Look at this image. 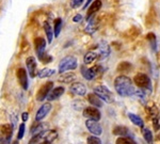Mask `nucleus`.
Wrapping results in <instances>:
<instances>
[{
  "label": "nucleus",
  "mask_w": 160,
  "mask_h": 144,
  "mask_svg": "<svg viewBox=\"0 0 160 144\" xmlns=\"http://www.w3.org/2000/svg\"><path fill=\"white\" fill-rule=\"evenodd\" d=\"M114 89L120 96L127 97L135 94V88H133L132 81L129 77L125 75H120L114 80Z\"/></svg>",
  "instance_id": "nucleus-1"
},
{
  "label": "nucleus",
  "mask_w": 160,
  "mask_h": 144,
  "mask_svg": "<svg viewBox=\"0 0 160 144\" xmlns=\"http://www.w3.org/2000/svg\"><path fill=\"white\" fill-rule=\"evenodd\" d=\"M25 130H26V127H25V124H24V123H22V124H20V125H19L18 135H17V139H18V140H22V139L24 138Z\"/></svg>",
  "instance_id": "nucleus-36"
},
{
  "label": "nucleus",
  "mask_w": 160,
  "mask_h": 144,
  "mask_svg": "<svg viewBox=\"0 0 160 144\" xmlns=\"http://www.w3.org/2000/svg\"><path fill=\"white\" fill-rule=\"evenodd\" d=\"M110 55V47L106 42H102L98 45V52H97V57H99L100 60H104Z\"/></svg>",
  "instance_id": "nucleus-16"
},
{
  "label": "nucleus",
  "mask_w": 160,
  "mask_h": 144,
  "mask_svg": "<svg viewBox=\"0 0 160 144\" xmlns=\"http://www.w3.org/2000/svg\"><path fill=\"white\" fill-rule=\"evenodd\" d=\"M88 102H89L93 107H96V108L102 107V100L94 93L88 95Z\"/></svg>",
  "instance_id": "nucleus-20"
},
{
  "label": "nucleus",
  "mask_w": 160,
  "mask_h": 144,
  "mask_svg": "<svg viewBox=\"0 0 160 144\" xmlns=\"http://www.w3.org/2000/svg\"><path fill=\"white\" fill-rule=\"evenodd\" d=\"M28 119H29V114H28V112H24L22 114V120L24 121V122H27Z\"/></svg>",
  "instance_id": "nucleus-39"
},
{
  "label": "nucleus",
  "mask_w": 160,
  "mask_h": 144,
  "mask_svg": "<svg viewBox=\"0 0 160 144\" xmlns=\"http://www.w3.org/2000/svg\"><path fill=\"white\" fill-rule=\"evenodd\" d=\"M146 38H148V43L151 44L152 49L155 51V50H156V47H157V38H156V35H155L153 32H151V33H148V34L146 35Z\"/></svg>",
  "instance_id": "nucleus-30"
},
{
  "label": "nucleus",
  "mask_w": 160,
  "mask_h": 144,
  "mask_svg": "<svg viewBox=\"0 0 160 144\" xmlns=\"http://www.w3.org/2000/svg\"><path fill=\"white\" fill-rule=\"evenodd\" d=\"M77 66H78L77 59L73 56H68L62 59L59 63V73L62 74L68 71H73V69L77 68Z\"/></svg>",
  "instance_id": "nucleus-2"
},
{
  "label": "nucleus",
  "mask_w": 160,
  "mask_h": 144,
  "mask_svg": "<svg viewBox=\"0 0 160 144\" xmlns=\"http://www.w3.org/2000/svg\"><path fill=\"white\" fill-rule=\"evenodd\" d=\"M34 48H35V52H37L38 57H40L42 53L45 52V48H46V41L43 37H37L34 40Z\"/></svg>",
  "instance_id": "nucleus-14"
},
{
  "label": "nucleus",
  "mask_w": 160,
  "mask_h": 144,
  "mask_svg": "<svg viewBox=\"0 0 160 144\" xmlns=\"http://www.w3.org/2000/svg\"><path fill=\"white\" fill-rule=\"evenodd\" d=\"M38 144H51V143H48V142H46V141H43V142L38 143Z\"/></svg>",
  "instance_id": "nucleus-42"
},
{
  "label": "nucleus",
  "mask_w": 160,
  "mask_h": 144,
  "mask_svg": "<svg viewBox=\"0 0 160 144\" xmlns=\"http://www.w3.org/2000/svg\"><path fill=\"white\" fill-rule=\"evenodd\" d=\"M44 124H42V123H40V124H37V125H33L32 127H31L30 129V133L32 136H35V135H38V133L43 132L44 129H45V127H44Z\"/></svg>",
  "instance_id": "nucleus-29"
},
{
  "label": "nucleus",
  "mask_w": 160,
  "mask_h": 144,
  "mask_svg": "<svg viewBox=\"0 0 160 144\" xmlns=\"http://www.w3.org/2000/svg\"><path fill=\"white\" fill-rule=\"evenodd\" d=\"M26 66H27L28 73L31 78H34L37 76V68H38V64H37V60H35L34 57H29L26 60Z\"/></svg>",
  "instance_id": "nucleus-12"
},
{
  "label": "nucleus",
  "mask_w": 160,
  "mask_h": 144,
  "mask_svg": "<svg viewBox=\"0 0 160 144\" xmlns=\"http://www.w3.org/2000/svg\"><path fill=\"white\" fill-rule=\"evenodd\" d=\"M0 133L1 137L4 138L6 140H11L13 135V126L11 124H3L0 126Z\"/></svg>",
  "instance_id": "nucleus-15"
},
{
  "label": "nucleus",
  "mask_w": 160,
  "mask_h": 144,
  "mask_svg": "<svg viewBox=\"0 0 160 144\" xmlns=\"http://www.w3.org/2000/svg\"><path fill=\"white\" fill-rule=\"evenodd\" d=\"M61 30H62V19L56 18L55 22H53V35H55V37H58L60 35Z\"/></svg>",
  "instance_id": "nucleus-28"
},
{
  "label": "nucleus",
  "mask_w": 160,
  "mask_h": 144,
  "mask_svg": "<svg viewBox=\"0 0 160 144\" xmlns=\"http://www.w3.org/2000/svg\"><path fill=\"white\" fill-rule=\"evenodd\" d=\"M38 59H40L43 63H49V62H51V60H52V57L47 55L46 52H44L40 57H38Z\"/></svg>",
  "instance_id": "nucleus-34"
},
{
  "label": "nucleus",
  "mask_w": 160,
  "mask_h": 144,
  "mask_svg": "<svg viewBox=\"0 0 160 144\" xmlns=\"http://www.w3.org/2000/svg\"><path fill=\"white\" fill-rule=\"evenodd\" d=\"M130 69H131V64L128 62H122L118 64V71L122 72V73H127Z\"/></svg>",
  "instance_id": "nucleus-32"
},
{
  "label": "nucleus",
  "mask_w": 160,
  "mask_h": 144,
  "mask_svg": "<svg viewBox=\"0 0 160 144\" xmlns=\"http://www.w3.org/2000/svg\"><path fill=\"white\" fill-rule=\"evenodd\" d=\"M51 110V104L50 102H45L40 107V109L38 110L37 114H35V121L37 122H41L42 120L45 119L47 117V114L50 112Z\"/></svg>",
  "instance_id": "nucleus-11"
},
{
  "label": "nucleus",
  "mask_w": 160,
  "mask_h": 144,
  "mask_svg": "<svg viewBox=\"0 0 160 144\" xmlns=\"http://www.w3.org/2000/svg\"><path fill=\"white\" fill-rule=\"evenodd\" d=\"M81 18H82L81 15H80V14H77V15H75V16H74L73 22H80V20H81Z\"/></svg>",
  "instance_id": "nucleus-38"
},
{
  "label": "nucleus",
  "mask_w": 160,
  "mask_h": 144,
  "mask_svg": "<svg viewBox=\"0 0 160 144\" xmlns=\"http://www.w3.org/2000/svg\"><path fill=\"white\" fill-rule=\"evenodd\" d=\"M40 141H41V133H38V135L33 136L32 139L29 141V143L28 144H38L40 143Z\"/></svg>",
  "instance_id": "nucleus-37"
},
{
  "label": "nucleus",
  "mask_w": 160,
  "mask_h": 144,
  "mask_svg": "<svg viewBox=\"0 0 160 144\" xmlns=\"http://www.w3.org/2000/svg\"><path fill=\"white\" fill-rule=\"evenodd\" d=\"M102 68L100 65L93 66L91 68H87V67H84V66L81 67V74H82V76H83V78L87 79V80H93L95 77L98 75L99 72H102Z\"/></svg>",
  "instance_id": "nucleus-6"
},
{
  "label": "nucleus",
  "mask_w": 160,
  "mask_h": 144,
  "mask_svg": "<svg viewBox=\"0 0 160 144\" xmlns=\"http://www.w3.org/2000/svg\"><path fill=\"white\" fill-rule=\"evenodd\" d=\"M97 29H98V22H97L96 18H94V19L92 18L91 20H89V24H88V26L86 27L84 31H86V33H88V34H93Z\"/></svg>",
  "instance_id": "nucleus-22"
},
{
  "label": "nucleus",
  "mask_w": 160,
  "mask_h": 144,
  "mask_svg": "<svg viewBox=\"0 0 160 144\" xmlns=\"http://www.w3.org/2000/svg\"><path fill=\"white\" fill-rule=\"evenodd\" d=\"M83 117H87V120H93L98 122L102 117V114L96 107H87L83 110Z\"/></svg>",
  "instance_id": "nucleus-7"
},
{
  "label": "nucleus",
  "mask_w": 160,
  "mask_h": 144,
  "mask_svg": "<svg viewBox=\"0 0 160 144\" xmlns=\"http://www.w3.org/2000/svg\"><path fill=\"white\" fill-rule=\"evenodd\" d=\"M91 1H92V0H88V1L86 2V3H84V6H83V10H86V9H87L88 6H89V4L91 3Z\"/></svg>",
  "instance_id": "nucleus-41"
},
{
  "label": "nucleus",
  "mask_w": 160,
  "mask_h": 144,
  "mask_svg": "<svg viewBox=\"0 0 160 144\" xmlns=\"http://www.w3.org/2000/svg\"><path fill=\"white\" fill-rule=\"evenodd\" d=\"M53 89V82L52 81H47L46 83H44L40 89H38L37 93V100L38 102H43L45 98H47L48 94L50 93V91Z\"/></svg>",
  "instance_id": "nucleus-5"
},
{
  "label": "nucleus",
  "mask_w": 160,
  "mask_h": 144,
  "mask_svg": "<svg viewBox=\"0 0 160 144\" xmlns=\"http://www.w3.org/2000/svg\"><path fill=\"white\" fill-rule=\"evenodd\" d=\"M133 82L136 83L137 87H139V88L142 89V90L151 89V86H152L149 77L148 75H145V74H143V73L137 74V75L135 76V78H133Z\"/></svg>",
  "instance_id": "nucleus-4"
},
{
  "label": "nucleus",
  "mask_w": 160,
  "mask_h": 144,
  "mask_svg": "<svg viewBox=\"0 0 160 144\" xmlns=\"http://www.w3.org/2000/svg\"><path fill=\"white\" fill-rule=\"evenodd\" d=\"M12 144H18V141H17V140H16V141H14V142H13Z\"/></svg>",
  "instance_id": "nucleus-43"
},
{
  "label": "nucleus",
  "mask_w": 160,
  "mask_h": 144,
  "mask_svg": "<svg viewBox=\"0 0 160 144\" xmlns=\"http://www.w3.org/2000/svg\"><path fill=\"white\" fill-rule=\"evenodd\" d=\"M69 91L75 95H78V96H83L87 94V88L83 83L81 82H74L69 87Z\"/></svg>",
  "instance_id": "nucleus-13"
},
{
  "label": "nucleus",
  "mask_w": 160,
  "mask_h": 144,
  "mask_svg": "<svg viewBox=\"0 0 160 144\" xmlns=\"http://www.w3.org/2000/svg\"><path fill=\"white\" fill-rule=\"evenodd\" d=\"M117 144H137L136 141L130 137H120L117 139Z\"/></svg>",
  "instance_id": "nucleus-31"
},
{
  "label": "nucleus",
  "mask_w": 160,
  "mask_h": 144,
  "mask_svg": "<svg viewBox=\"0 0 160 144\" xmlns=\"http://www.w3.org/2000/svg\"><path fill=\"white\" fill-rule=\"evenodd\" d=\"M102 3L100 0H94V1H93V3L89 7V9H88L87 16H86L87 22L91 20L93 17H94V15L102 9Z\"/></svg>",
  "instance_id": "nucleus-10"
},
{
  "label": "nucleus",
  "mask_w": 160,
  "mask_h": 144,
  "mask_svg": "<svg viewBox=\"0 0 160 144\" xmlns=\"http://www.w3.org/2000/svg\"><path fill=\"white\" fill-rule=\"evenodd\" d=\"M64 91H65L64 87H57V88L52 89L50 91V93L48 94V96H47V99L50 100V102H52V100H57L64 94Z\"/></svg>",
  "instance_id": "nucleus-18"
},
{
  "label": "nucleus",
  "mask_w": 160,
  "mask_h": 144,
  "mask_svg": "<svg viewBox=\"0 0 160 144\" xmlns=\"http://www.w3.org/2000/svg\"><path fill=\"white\" fill-rule=\"evenodd\" d=\"M84 0H69V4H71V7L73 9H77V7H81L83 4Z\"/></svg>",
  "instance_id": "nucleus-35"
},
{
  "label": "nucleus",
  "mask_w": 160,
  "mask_h": 144,
  "mask_svg": "<svg viewBox=\"0 0 160 144\" xmlns=\"http://www.w3.org/2000/svg\"><path fill=\"white\" fill-rule=\"evenodd\" d=\"M87 143L88 144H102L100 139L97 136H90L87 139Z\"/></svg>",
  "instance_id": "nucleus-33"
},
{
  "label": "nucleus",
  "mask_w": 160,
  "mask_h": 144,
  "mask_svg": "<svg viewBox=\"0 0 160 144\" xmlns=\"http://www.w3.org/2000/svg\"><path fill=\"white\" fill-rule=\"evenodd\" d=\"M86 126L90 132L93 133L94 136H100L102 132V128L100 124L97 121H93V120H87L86 121Z\"/></svg>",
  "instance_id": "nucleus-8"
},
{
  "label": "nucleus",
  "mask_w": 160,
  "mask_h": 144,
  "mask_svg": "<svg viewBox=\"0 0 160 144\" xmlns=\"http://www.w3.org/2000/svg\"><path fill=\"white\" fill-rule=\"evenodd\" d=\"M75 79H76V74L74 73H62L61 76L59 77V81L60 82H63V83H71V82L75 81Z\"/></svg>",
  "instance_id": "nucleus-21"
},
{
  "label": "nucleus",
  "mask_w": 160,
  "mask_h": 144,
  "mask_svg": "<svg viewBox=\"0 0 160 144\" xmlns=\"http://www.w3.org/2000/svg\"><path fill=\"white\" fill-rule=\"evenodd\" d=\"M112 133L115 136H120V137H126L127 135H130V130L128 129L126 126H115L112 129Z\"/></svg>",
  "instance_id": "nucleus-19"
},
{
  "label": "nucleus",
  "mask_w": 160,
  "mask_h": 144,
  "mask_svg": "<svg viewBox=\"0 0 160 144\" xmlns=\"http://www.w3.org/2000/svg\"><path fill=\"white\" fill-rule=\"evenodd\" d=\"M94 94H96L102 100L111 104V102L114 100V96H113L112 92L110 91L107 87L105 86H97L94 88Z\"/></svg>",
  "instance_id": "nucleus-3"
},
{
  "label": "nucleus",
  "mask_w": 160,
  "mask_h": 144,
  "mask_svg": "<svg viewBox=\"0 0 160 144\" xmlns=\"http://www.w3.org/2000/svg\"><path fill=\"white\" fill-rule=\"evenodd\" d=\"M142 133H143V138L146 142L148 144H153V142H154L153 133H152V132L148 129V128H145V127L142 128Z\"/></svg>",
  "instance_id": "nucleus-27"
},
{
  "label": "nucleus",
  "mask_w": 160,
  "mask_h": 144,
  "mask_svg": "<svg viewBox=\"0 0 160 144\" xmlns=\"http://www.w3.org/2000/svg\"><path fill=\"white\" fill-rule=\"evenodd\" d=\"M16 77L17 80H18L20 87L24 90H28L29 87V82H28V75H27V71L25 68L20 67L16 71Z\"/></svg>",
  "instance_id": "nucleus-9"
},
{
  "label": "nucleus",
  "mask_w": 160,
  "mask_h": 144,
  "mask_svg": "<svg viewBox=\"0 0 160 144\" xmlns=\"http://www.w3.org/2000/svg\"><path fill=\"white\" fill-rule=\"evenodd\" d=\"M97 59V53L94 51H88L83 57V62L84 64H91Z\"/></svg>",
  "instance_id": "nucleus-26"
},
{
  "label": "nucleus",
  "mask_w": 160,
  "mask_h": 144,
  "mask_svg": "<svg viewBox=\"0 0 160 144\" xmlns=\"http://www.w3.org/2000/svg\"><path fill=\"white\" fill-rule=\"evenodd\" d=\"M55 73H56L55 69L49 68V67H44L38 73V78H41V79L47 78V77H50V76L55 75Z\"/></svg>",
  "instance_id": "nucleus-24"
},
{
  "label": "nucleus",
  "mask_w": 160,
  "mask_h": 144,
  "mask_svg": "<svg viewBox=\"0 0 160 144\" xmlns=\"http://www.w3.org/2000/svg\"><path fill=\"white\" fill-rule=\"evenodd\" d=\"M10 141L9 140H6L4 138L0 137V144H9Z\"/></svg>",
  "instance_id": "nucleus-40"
},
{
  "label": "nucleus",
  "mask_w": 160,
  "mask_h": 144,
  "mask_svg": "<svg viewBox=\"0 0 160 144\" xmlns=\"http://www.w3.org/2000/svg\"><path fill=\"white\" fill-rule=\"evenodd\" d=\"M44 31H45V34H46V37H47L48 43H51L52 42V38H53V29L48 22H44Z\"/></svg>",
  "instance_id": "nucleus-23"
},
{
  "label": "nucleus",
  "mask_w": 160,
  "mask_h": 144,
  "mask_svg": "<svg viewBox=\"0 0 160 144\" xmlns=\"http://www.w3.org/2000/svg\"><path fill=\"white\" fill-rule=\"evenodd\" d=\"M128 117H129V120L131 122L133 123L136 126H139L140 128H143L144 127V122L143 120L141 119L139 115L135 114V113H128Z\"/></svg>",
  "instance_id": "nucleus-25"
},
{
  "label": "nucleus",
  "mask_w": 160,
  "mask_h": 144,
  "mask_svg": "<svg viewBox=\"0 0 160 144\" xmlns=\"http://www.w3.org/2000/svg\"><path fill=\"white\" fill-rule=\"evenodd\" d=\"M58 138V132L56 130H47V132H41V140L46 141L48 143H52Z\"/></svg>",
  "instance_id": "nucleus-17"
}]
</instances>
